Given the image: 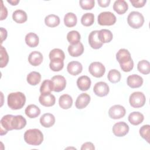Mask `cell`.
<instances>
[{
	"mask_svg": "<svg viewBox=\"0 0 150 150\" xmlns=\"http://www.w3.org/2000/svg\"><path fill=\"white\" fill-rule=\"evenodd\" d=\"M116 59L124 72H129L134 67V62L129 52L125 49H120L116 53Z\"/></svg>",
	"mask_w": 150,
	"mask_h": 150,
	"instance_id": "cell-1",
	"label": "cell"
},
{
	"mask_svg": "<svg viewBox=\"0 0 150 150\" xmlns=\"http://www.w3.org/2000/svg\"><path fill=\"white\" fill-rule=\"evenodd\" d=\"M26 102V97L22 92L11 93L8 96L7 103L8 107L12 110L21 109Z\"/></svg>",
	"mask_w": 150,
	"mask_h": 150,
	"instance_id": "cell-2",
	"label": "cell"
},
{
	"mask_svg": "<svg viewBox=\"0 0 150 150\" xmlns=\"http://www.w3.org/2000/svg\"><path fill=\"white\" fill-rule=\"evenodd\" d=\"M25 141L29 145H40L43 141V135L40 130L36 128L29 129L25 131L23 135Z\"/></svg>",
	"mask_w": 150,
	"mask_h": 150,
	"instance_id": "cell-3",
	"label": "cell"
},
{
	"mask_svg": "<svg viewBox=\"0 0 150 150\" xmlns=\"http://www.w3.org/2000/svg\"><path fill=\"white\" fill-rule=\"evenodd\" d=\"M144 18L142 14L137 11L130 12L127 17L128 25L134 29H139L142 26L144 23Z\"/></svg>",
	"mask_w": 150,
	"mask_h": 150,
	"instance_id": "cell-4",
	"label": "cell"
},
{
	"mask_svg": "<svg viewBox=\"0 0 150 150\" xmlns=\"http://www.w3.org/2000/svg\"><path fill=\"white\" fill-rule=\"evenodd\" d=\"M116 16L109 11L102 12L98 16V23L101 26H111L116 22Z\"/></svg>",
	"mask_w": 150,
	"mask_h": 150,
	"instance_id": "cell-5",
	"label": "cell"
},
{
	"mask_svg": "<svg viewBox=\"0 0 150 150\" xmlns=\"http://www.w3.org/2000/svg\"><path fill=\"white\" fill-rule=\"evenodd\" d=\"M146 101V98L142 92L136 91L132 93L129 98V102L131 107L138 108L144 105Z\"/></svg>",
	"mask_w": 150,
	"mask_h": 150,
	"instance_id": "cell-6",
	"label": "cell"
},
{
	"mask_svg": "<svg viewBox=\"0 0 150 150\" xmlns=\"http://www.w3.org/2000/svg\"><path fill=\"white\" fill-rule=\"evenodd\" d=\"M88 71L94 77L100 78L104 74L105 72V68L101 62H94L90 64L88 67Z\"/></svg>",
	"mask_w": 150,
	"mask_h": 150,
	"instance_id": "cell-7",
	"label": "cell"
},
{
	"mask_svg": "<svg viewBox=\"0 0 150 150\" xmlns=\"http://www.w3.org/2000/svg\"><path fill=\"white\" fill-rule=\"evenodd\" d=\"M53 91L55 92H60L63 91L66 86V80L64 76L56 75L53 76L50 80Z\"/></svg>",
	"mask_w": 150,
	"mask_h": 150,
	"instance_id": "cell-8",
	"label": "cell"
},
{
	"mask_svg": "<svg viewBox=\"0 0 150 150\" xmlns=\"http://www.w3.org/2000/svg\"><path fill=\"white\" fill-rule=\"evenodd\" d=\"M128 125L123 121L115 123L112 127V132L116 137H121L127 135L129 132Z\"/></svg>",
	"mask_w": 150,
	"mask_h": 150,
	"instance_id": "cell-9",
	"label": "cell"
},
{
	"mask_svg": "<svg viewBox=\"0 0 150 150\" xmlns=\"http://www.w3.org/2000/svg\"><path fill=\"white\" fill-rule=\"evenodd\" d=\"M125 108L121 105H114L108 110V115L111 118L117 120L124 117L125 115Z\"/></svg>",
	"mask_w": 150,
	"mask_h": 150,
	"instance_id": "cell-10",
	"label": "cell"
},
{
	"mask_svg": "<svg viewBox=\"0 0 150 150\" xmlns=\"http://www.w3.org/2000/svg\"><path fill=\"white\" fill-rule=\"evenodd\" d=\"M13 116V115L11 114H7L1 119V135L6 134L9 131L13 130L11 124Z\"/></svg>",
	"mask_w": 150,
	"mask_h": 150,
	"instance_id": "cell-11",
	"label": "cell"
},
{
	"mask_svg": "<svg viewBox=\"0 0 150 150\" xmlns=\"http://www.w3.org/2000/svg\"><path fill=\"white\" fill-rule=\"evenodd\" d=\"M94 94L98 97H104L108 95L110 91L108 85L104 81H99L95 84L93 87Z\"/></svg>",
	"mask_w": 150,
	"mask_h": 150,
	"instance_id": "cell-12",
	"label": "cell"
},
{
	"mask_svg": "<svg viewBox=\"0 0 150 150\" xmlns=\"http://www.w3.org/2000/svg\"><path fill=\"white\" fill-rule=\"evenodd\" d=\"M98 30H93L90 32L88 35V43L91 48L94 49H98L101 48L103 45L98 38Z\"/></svg>",
	"mask_w": 150,
	"mask_h": 150,
	"instance_id": "cell-13",
	"label": "cell"
},
{
	"mask_svg": "<svg viewBox=\"0 0 150 150\" xmlns=\"http://www.w3.org/2000/svg\"><path fill=\"white\" fill-rule=\"evenodd\" d=\"M143 82L142 77L135 74L129 76L127 79V85L132 88L140 87L142 85Z\"/></svg>",
	"mask_w": 150,
	"mask_h": 150,
	"instance_id": "cell-14",
	"label": "cell"
},
{
	"mask_svg": "<svg viewBox=\"0 0 150 150\" xmlns=\"http://www.w3.org/2000/svg\"><path fill=\"white\" fill-rule=\"evenodd\" d=\"M39 101L45 107H52L54 105L56 98L51 93L41 94L39 97Z\"/></svg>",
	"mask_w": 150,
	"mask_h": 150,
	"instance_id": "cell-15",
	"label": "cell"
},
{
	"mask_svg": "<svg viewBox=\"0 0 150 150\" xmlns=\"http://www.w3.org/2000/svg\"><path fill=\"white\" fill-rule=\"evenodd\" d=\"M90 96L85 93L80 94L75 102V106L78 109H83L86 107L90 101Z\"/></svg>",
	"mask_w": 150,
	"mask_h": 150,
	"instance_id": "cell-16",
	"label": "cell"
},
{
	"mask_svg": "<svg viewBox=\"0 0 150 150\" xmlns=\"http://www.w3.org/2000/svg\"><path fill=\"white\" fill-rule=\"evenodd\" d=\"M67 70L71 75L76 76L81 73L83 70V66L77 61H71L68 63Z\"/></svg>",
	"mask_w": 150,
	"mask_h": 150,
	"instance_id": "cell-17",
	"label": "cell"
},
{
	"mask_svg": "<svg viewBox=\"0 0 150 150\" xmlns=\"http://www.w3.org/2000/svg\"><path fill=\"white\" fill-rule=\"evenodd\" d=\"M43 60V57L42 54L38 51L32 52L28 56V62L29 63L33 66H38L40 65Z\"/></svg>",
	"mask_w": 150,
	"mask_h": 150,
	"instance_id": "cell-18",
	"label": "cell"
},
{
	"mask_svg": "<svg viewBox=\"0 0 150 150\" xmlns=\"http://www.w3.org/2000/svg\"><path fill=\"white\" fill-rule=\"evenodd\" d=\"M11 124L13 129H21L26 125V120L21 115H13Z\"/></svg>",
	"mask_w": 150,
	"mask_h": 150,
	"instance_id": "cell-19",
	"label": "cell"
},
{
	"mask_svg": "<svg viewBox=\"0 0 150 150\" xmlns=\"http://www.w3.org/2000/svg\"><path fill=\"white\" fill-rule=\"evenodd\" d=\"M40 124L45 128H50L55 123V117L50 113H45L40 118Z\"/></svg>",
	"mask_w": 150,
	"mask_h": 150,
	"instance_id": "cell-20",
	"label": "cell"
},
{
	"mask_svg": "<svg viewBox=\"0 0 150 150\" xmlns=\"http://www.w3.org/2000/svg\"><path fill=\"white\" fill-rule=\"evenodd\" d=\"M91 81L90 79L87 76H81L77 80L78 88L83 91L88 90L91 87Z\"/></svg>",
	"mask_w": 150,
	"mask_h": 150,
	"instance_id": "cell-21",
	"label": "cell"
},
{
	"mask_svg": "<svg viewBox=\"0 0 150 150\" xmlns=\"http://www.w3.org/2000/svg\"><path fill=\"white\" fill-rule=\"evenodd\" d=\"M68 52L69 54L72 57H78L81 55L84 52V46L81 42L76 45H70L68 46Z\"/></svg>",
	"mask_w": 150,
	"mask_h": 150,
	"instance_id": "cell-22",
	"label": "cell"
},
{
	"mask_svg": "<svg viewBox=\"0 0 150 150\" xmlns=\"http://www.w3.org/2000/svg\"><path fill=\"white\" fill-rule=\"evenodd\" d=\"M128 9V5L124 0L115 1L113 5V9L119 15L125 13Z\"/></svg>",
	"mask_w": 150,
	"mask_h": 150,
	"instance_id": "cell-23",
	"label": "cell"
},
{
	"mask_svg": "<svg viewBox=\"0 0 150 150\" xmlns=\"http://www.w3.org/2000/svg\"><path fill=\"white\" fill-rule=\"evenodd\" d=\"M59 106L64 110L69 109L73 104V99L71 97L67 94L62 95L59 99Z\"/></svg>",
	"mask_w": 150,
	"mask_h": 150,
	"instance_id": "cell-24",
	"label": "cell"
},
{
	"mask_svg": "<svg viewBox=\"0 0 150 150\" xmlns=\"http://www.w3.org/2000/svg\"><path fill=\"white\" fill-rule=\"evenodd\" d=\"M128 119L132 125H138L142 122L144 120V117L142 113L138 111H134L129 114Z\"/></svg>",
	"mask_w": 150,
	"mask_h": 150,
	"instance_id": "cell-25",
	"label": "cell"
},
{
	"mask_svg": "<svg viewBox=\"0 0 150 150\" xmlns=\"http://www.w3.org/2000/svg\"><path fill=\"white\" fill-rule=\"evenodd\" d=\"M98 36L100 41L103 43H109L112 40L113 38V35L112 32L110 30L105 29L98 30Z\"/></svg>",
	"mask_w": 150,
	"mask_h": 150,
	"instance_id": "cell-26",
	"label": "cell"
},
{
	"mask_svg": "<svg viewBox=\"0 0 150 150\" xmlns=\"http://www.w3.org/2000/svg\"><path fill=\"white\" fill-rule=\"evenodd\" d=\"M25 42L30 47H35L39 45V39L38 36L33 32L26 34L25 36Z\"/></svg>",
	"mask_w": 150,
	"mask_h": 150,
	"instance_id": "cell-27",
	"label": "cell"
},
{
	"mask_svg": "<svg viewBox=\"0 0 150 150\" xmlns=\"http://www.w3.org/2000/svg\"><path fill=\"white\" fill-rule=\"evenodd\" d=\"M25 112L29 118H35L40 115V110L37 105L35 104H30L25 108Z\"/></svg>",
	"mask_w": 150,
	"mask_h": 150,
	"instance_id": "cell-28",
	"label": "cell"
},
{
	"mask_svg": "<svg viewBox=\"0 0 150 150\" xmlns=\"http://www.w3.org/2000/svg\"><path fill=\"white\" fill-rule=\"evenodd\" d=\"M13 20L18 23H23L27 21L28 16L26 13L21 9H17L12 13Z\"/></svg>",
	"mask_w": 150,
	"mask_h": 150,
	"instance_id": "cell-29",
	"label": "cell"
},
{
	"mask_svg": "<svg viewBox=\"0 0 150 150\" xmlns=\"http://www.w3.org/2000/svg\"><path fill=\"white\" fill-rule=\"evenodd\" d=\"M77 18L76 15L73 12H68L64 16V25L69 28H71L76 25Z\"/></svg>",
	"mask_w": 150,
	"mask_h": 150,
	"instance_id": "cell-30",
	"label": "cell"
},
{
	"mask_svg": "<svg viewBox=\"0 0 150 150\" xmlns=\"http://www.w3.org/2000/svg\"><path fill=\"white\" fill-rule=\"evenodd\" d=\"M45 23L48 27L54 28L60 24V18L56 15L50 14L45 17Z\"/></svg>",
	"mask_w": 150,
	"mask_h": 150,
	"instance_id": "cell-31",
	"label": "cell"
},
{
	"mask_svg": "<svg viewBox=\"0 0 150 150\" xmlns=\"http://www.w3.org/2000/svg\"><path fill=\"white\" fill-rule=\"evenodd\" d=\"M26 80L28 83L31 86H36L40 83L41 75L39 72L33 71L28 74Z\"/></svg>",
	"mask_w": 150,
	"mask_h": 150,
	"instance_id": "cell-32",
	"label": "cell"
},
{
	"mask_svg": "<svg viewBox=\"0 0 150 150\" xmlns=\"http://www.w3.org/2000/svg\"><path fill=\"white\" fill-rule=\"evenodd\" d=\"M80 34L77 30L70 31L67 35V39L71 45L77 44L80 42Z\"/></svg>",
	"mask_w": 150,
	"mask_h": 150,
	"instance_id": "cell-33",
	"label": "cell"
},
{
	"mask_svg": "<svg viewBox=\"0 0 150 150\" xmlns=\"http://www.w3.org/2000/svg\"><path fill=\"white\" fill-rule=\"evenodd\" d=\"M138 70L143 74H148L150 73V64L148 60H142L137 64Z\"/></svg>",
	"mask_w": 150,
	"mask_h": 150,
	"instance_id": "cell-34",
	"label": "cell"
},
{
	"mask_svg": "<svg viewBox=\"0 0 150 150\" xmlns=\"http://www.w3.org/2000/svg\"><path fill=\"white\" fill-rule=\"evenodd\" d=\"M50 69L53 71H59L63 69L64 67L63 60L60 59H54L50 60L49 64Z\"/></svg>",
	"mask_w": 150,
	"mask_h": 150,
	"instance_id": "cell-35",
	"label": "cell"
},
{
	"mask_svg": "<svg viewBox=\"0 0 150 150\" xmlns=\"http://www.w3.org/2000/svg\"><path fill=\"white\" fill-rule=\"evenodd\" d=\"M121 73L116 69H111L109 71L107 78L108 80L112 83H117L119 82L121 80Z\"/></svg>",
	"mask_w": 150,
	"mask_h": 150,
	"instance_id": "cell-36",
	"label": "cell"
},
{
	"mask_svg": "<svg viewBox=\"0 0 150 150\" xmlns=\"http://www.w3.org/2000/svg\"><path fill=\"white\" fill-rule=\"evenodd\" d=\"M94 22V15L93 13H86L81 18V23L84 26H91Z\"/></svg>",
	"mask_w": 150,
	"mask_h": 150,
	"instance_id": "cell-37",
	"label": "cell"
},
{
	"mask_svg": "<svg viewBox=\"0 0 150 150\" xmlns=\"http://www.w3.org/2000/svg\"><path fill=\"white\" fill-rule=\"evenodd\" d=\"M49 59L50 60H53L54 59H60L64 60L65 59V54L64 52L58 48H55L52 50L49 53Z\"/></svg>",
	"mask_w": 150,
	"mask_h": 150,
	"instance_id": "cell-38",
	"label": "cell"
},
{
	"mask_svg": "<svg viewBox=\"0 0 150 150\" xmlns=\"http://www.w3.org/2000/svg\"><path fill=\"white\" fill-rule=\"evenodd\" d=\"M53 91L52 86V81L50 80H45L40 87V92L41 94H49Z\"/></svg>",
	"mask_w": 150,
	"mask_h": 150,
	"instance_id": "cell-39",
	"label": "cell"
},
{
	"mask_svg": "<svg viewBox=\"0 0 150 150\" xmlns=\"http://www.w3.org/2000/svg\"><path fill=\"white\" fill-rule=\"evenodd\" d=\"M139 134L141 137L145 139L147 142H149V135H150V125H144L139 129Z\"/></svg>",
	"mask_w": 150,
	"mask_h": 150,
	"instance_id": "cell-40",
	"label": "cell"
},
{
	"mask_svg": "<svg viewBox=\"0 0 150 150\" xmlns=\"http://www.w3.org/2000/svg\"><path fill=\"white\" fill-rule=\"evenodd\" d=\"M9 61V56L8 54V53L6 50V49L1 46V63H0V67L1 68H3L5 67Z\"/></svg>",
	"mask_w": 150,
	"mask_h": 150,
	"instance_id": "cell-41",
	"label": "cell"
},
{
	"mask_svg": "<svg viewBox=\"0 0 150 150\" xmlns=\"http://www.w3.org/2000/svg\"><path fill=\"white\" fill-rule=\"evenodd\" d=\"M81 8L84 10H91L95 5L94 0H80L79 1Z\"/></svg>",
	"mask_w": 150,
	"mask_h": 150,
	"instance_id": "cell-42",
	"label": "cell"
},
{
	"mask_svg": "<svg viewBox=\"0 0 150 150\" xmlns=\"http://www.w3.org/2000/svg\"><path fill=\"white\" fill-rule=\"evenodd\" d=\"M129 1L135 8H142L146 2V0H129Z\"/></svg>",
	"mask_w": 150,
	"mask_h": 150,
	"instance_id": "cell-43",
	"label": "cell"
},
{
	"mask_svg": "<svg viewBox=\"0 0 150 150\" xmlns=\"http://www.w3.org/2000/svg\"><path fill=\"white\" fill-rule=\"evenodd\" d=\"M1 20L2 21L4 19H5L8 15V11L4 5L3 1H1Z\"/></svg>",
	"mask_w": 150,
	"mask_h": 150,
	"instance_id": "cell-44",
	"label": "cell"
},
{
	"mask_svg": "<svg viewBox=\"0 0 150 150\" xmlns=\"http://www.w3.org/2000/svg\"><path fill=\"white\" fill-rule=\"evenodd\" d=\"M81 150H85V149H90V150H94L95 149V147L94 146V144L91 142H87L84 143L81 147Z\"/></svg>",
	"mask_w": 150,
	"mask_h": 150,
	"instance_id": "cell-45",
	"label": "cell"
},
{
	"mask_svg": "<svg viewBox=\"0 0 150 150\" xmlns=\"http://www.w3.org/2000/svg\"><path fill=\"white\" fill-rule=\"evenodd\" d=\"M110 0H98V4L100 6L105 8L108 6L110 4Z\"/></svg>",
	"mask_w": 150,
	"mask_h": 150,
	"instance_id": "cell-46",
	"label": "cell"
},
{
	"mask_svg": "<svg viewBox=\"0 0 150 150\" xmlns=\"http://www.w3.org/2000/svg\"><path fill=\"white\" fill-rule=\"evenodd\" d=\"M1 43H2L3 41L5 40L7 37V31L5 29L3 28H1Z\"/></svg>",
	"mask_w": 150,
	"mask_h": 150,
	"instance_id": "cell-47",
	"label": "cell"
},
{
	"mask_svg": "<svg viewBox=\"0 0 150 150\" xmlns=\"http://www.w3.org/2000/svg\"><path fill=\"white\" fill-rule=\"evenodd\" d=\"M7 2L9 4H11L12 5H16L19 2V0H16V1H13V0H12V1H9L8 0Z\"/></svg>",
	"mask_w": 150,
	"mask_h": 150,
	"instance_id": "cell-48",
	"label": "cell"
}]
</instances>
